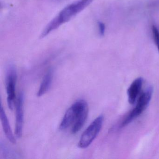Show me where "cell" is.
I'll return each instance as SVG.
<instances>
[{
    "label": "cell",
    "mask_w": 159,
    "mask_h": 159,
    "mask_svg": "<svg viewBox=\"0 0 159 159\" xmlns=\"http://www.w3.org/2000/svg\"><path fill=\"white\" fill-rule=\"evenodd\" d=\"M53 77V73L52 70H49L46 72L43 79L42 82L37 93V96H42L49 91L52 82Z\"/></svg>",
    "instance_id": "obj_9"
},
{
    "label": "cell",
    "mask_w": 159,
    "mask_h": 159,
    "mask_svg": "<svg viewBox=\"0 0 159 159\" xmlns=\"http://www.w3.org/2000/svg\"><path fill=\"white\" fill-rule=\"evenodd\" d=\"M153 93V88L152 86L148 87L141 93L135 107L130 112L121 124V127L126 126L136 119L139 117L147 109L150 102Z\"/></svg>",
    "instance_id": "obj_3"
},
{
    "label": "cell",
    "mask_w": 159,
    "mask_h": 159,
    "mask_svg": "<svg viewBox=\"0 0 159 159\" xmlns=\"http://www.w3.org/2000/svg\"><path fill=\"white\" fill-rule=\"evenodd\" d=\"M17 72L14 66L10 65L6 70L5 85L7 95V103L10 109L13 110L15 105L16 96V86L17 81Z\"/></svg>",
    "instance_id": "obj_5"
},
{
    "label": "cell",
    "mask_w": 159,
    "mask_h": 159,
    "mask_svg": "<svg viewBox=\"0 0 159 159\" xmlns=\"http://www.w3.org/2000/svg\"><path fill=\"white\" fill-rule=\"evenodd\" d=\"M143 83V79L139 77L135 80L128 88L127 92L128 100L131 105L135 103L137 98L140 94Z\"/></svg>",
    "instance_id": "obj_7"
},
{
    "label": "cell",
    "mask_w": 159,
    "mask_h": 159,
    "mask_svg": "<svg viewBox=\"0 0 159 159\" xmlns=\"http://www.w3.org/2000/svg\"><path fill=\"white\" fill-rule=\"evenodd\" d=\"M98 29H99V35L101 36H104L105 35L106 26L105 24L102 22H99L98 23Z\"/></svg>",
    "instance_id": "obj_11"
},
{
    "label": "cell",
    "mask_w": 159,
    "mask_h": 159,
    "mask_svg": "<svg viewBox=\"0 0 159 159\" xmlns=\"http://www.w3.org/2000/svg\"><path fill=\"white\" fill-rule=\"evenodd\" d=\"M89 107L87 102L83 99L78 100L66 111L59 126L64 130L72 125L71 132L75 134L82 128L88 117Z\"/></svg>",
    "instance_id": "obj_2"
},
{
    "label": "cell",
    "mask_w": 159,
    "mask_h": 159,
    "mask_svg": "<svg viewBox=\"0 0 159 159\" xmlns=\"http://www.w3.org/2000/svg\"><path fill=\"white\" fill-rule=\"evenodd\" d=\"M152 31L154 42L159 52V31L155 26L153 25L152 26Z\"/></svg>",
    "instance_id": "obj_10"
},
{
    "label": "cell",
    "mask_w": 159,
    "mask_h": 159,
    "mask_svg": "<svg viewBox=\"0 0 159 159\" xmlns=\"http://www.w3.org/2000/svg\"><path fill=\"white\" fill-rule=\"evenodd\" d=\"M0 117H1V120L2 124L3 131H4L6 137L11 143L14 144H16V139L13 134L10 123H9V120L7 118V115H6L5 111H4L2 104H1V109H0Z\"/></svg>",
    "instance_id": "obj_8"
},
{
    "label": "cell",
    "mask_w": 159,
    "mask_h": 159,
    "mask_svg": "<svg viewBox=\"0 0 159 159\" xmlns=\"http://www.w3.org/2000/svg\"><path fill=\"white\" fill-rule=\"evenodd\" d=\"M104 116L100 115L97 117L84 132L78 143L80 148H88L97 136L102 128Z\"/></svg>",
    "instance_id": "obj_4"
},
{
    "label": "cell",
    "mask_w": 159,
    "mask_h": 159,
    "mask_svg": "<svg viewBox=\"0 0 159 159\" xmlns=\"http://www.w3.org/2000/svg\"><path fill=\"white\" fill-rule=\"evenodd\" d=\"M94 0H77L61 10L59 13L46 26L40 38L43 39L63 24L69 22L76 16L89 6Z\"/></svg>",
    "instance_id": "obj_1"
},
{
    "label": "cell",
    "mask_w": 159,
    "mask_h": 159,
    "mask_svg": "<svg viewBox=\"0 0 159 159\" xmlns=\"http://www.w3.org/2000/svg\"><path fill=\"white\" fill-rule=\"evenodd\" d=\"M24 95L21 93L18 96L16 105L15 134L16 137L20 138L23 134L24 122Z\"/></svg>",
    "instance_id": "obj_6"
}]
</instances>
